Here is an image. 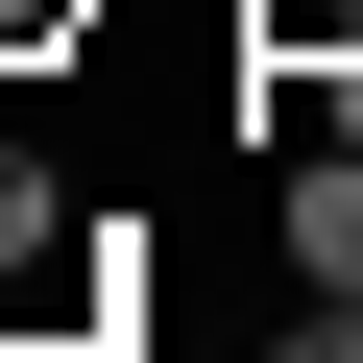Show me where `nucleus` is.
<instances>
[{"instance_id": "f257e3e1", "label": "nucleus", "mask_w": 363, "mask_h": 363, "mask_svg": "<svg viewBox=\"0 0 363 363\" xmlns=\"http://www.w3.org/2000/svg\"><path fill=\"white\" fill-rule=\"evenodd\" d=\"M267 242H291V291H363V145H339V121L267 169Z\"/></svg>"}, {"instance_id": "7ed1b4c3", "label": "nucleus", "mask_w": 363, "mask_h": 363, "mask_svg": "<svg viewBox=\"0 0 363 363\" xmlns=\"http://www.w3.org/2000/svg\"><path fill=\"white\" fill-rule=\"evenodd\" d=\"M97 49V0H0V73H73Z\"/></svg>"}, {"instance_id": "f03ea898", "label": "nucleus", "mask_w": 363, "mask_h": 363, "mask_svg": "<svg viewBox=\"0 0 363 363\" xmlns=\"http://www.w3.org/2000/svg\"><path fill=\"white\" fill-rule=\"evenodd\" d=\"M242 363H363V291H291V315H267Z\"/></svg>"}, {"instance_id": "20e7f679", "label": "nucleus", "mask_w": 363, "mask_h": 363, "mask_svg": "<svg viewBox=\"0 0 363 363\" xmlns=\"http://www.w3.org/2000/svg\"><path fill=\"white\" fill-rule=\"evenodd\" d=\"M291 97H315V121H339V145H363V49H339V73H291Z\"/></svg>"}]
</instances>
